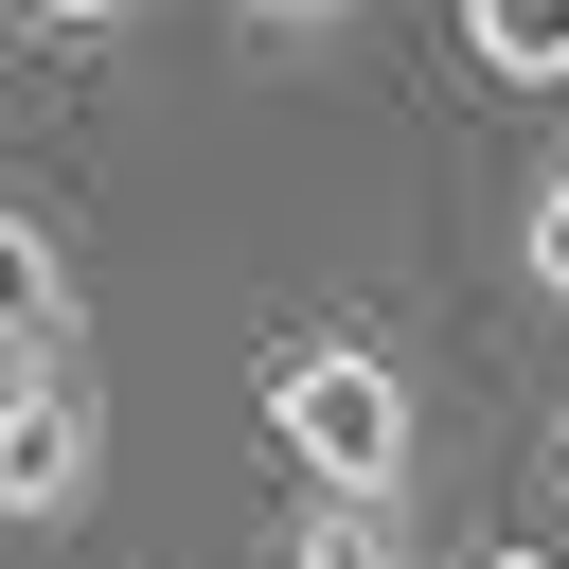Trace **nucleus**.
Wrapping results in <instances>:
<instances>
[{
  "instance_id": "1",
  "label": "nucleus",
  "mask_w": 569,
  "mask_h": 569,
  "mask_svg": "<svg viewBox=\"0 0 569 569\" xmlns=\"http://www.w3.org/2000/svg\"><path fill=\"white\" fill-rule=\"evenodd\" d=\"M267 445L320 480V516H409L427 480V409L373 338H267Z\"/></svg>"
},
{
  "instance_id": "2",
  "label": "nucleus",
  "mask_w": 569,
  "mask_h": 569,
  "mask_svg": "<svg viewBox=\"0 0 569 569\" xmlns=\"http://www.w3.org/2000/svg\"><path fill=\"white\" fill-rule=\"evenodd\" d=\"M89 480H107L89 373H71V356H18V373H0V533H71Z\"/></svg>"
},
{
  "instance_id": "3",
  "label": "nucleus",
  "mask_w": 569,
  "mask_h": 569,
  "mask_svg": "<svg viewBox=\"0 0 569 569\" xmlns=\"http://www.w3.org/2000/svg\"><path fill=\"white\" fill-rule=\"evenodd\" d=\"M18 356H71V249L0 196V373H18Z\"/></svg>"
},
{
  "instance_id": "4",
  "label": "nucleus",
  "mask_w": 569,
  "mask_h": 569,
  "mask_svg": "<svg viewBox=\"0 0 569 569\" xmlns=\"http://www.w3.org/2000/svg\"><path fill=\"white\" fill-rule=\"evenodd\" d=\"M462 53L498 89H569V0H462Z\"/></svg>"
},
{
  "instance_id": "5",
  "label": "nucleus",
  "mask_w": 569,
  "mask_h": 569,
  "mask_svg": "<svg viewBox=\"0 0 569 569\" xmlns=\"http://www.w3.org/2000/svg\"><path fill=\"white\" fill-rule=\"evenodd\" d=\"M516 267H533V284H551V302H569V160H551V178H533V196H516Z\"/></svg>"
},
{
  "instance_id": "6",
  "label": "nucleus",
  "mask_w": 569,
  "mask_h": 569,
  "mask_svg": "<svg viewBox=\"0 0 569 569\" xmlns=\"http://www.w3.org/2000/svg\"><path fill=\"white\" fill-rule=\"evenodd\" d=\"M284 569H373V516H320V533H302Z\"/></svg>"
},
{
  "instance_id": "7",
  "label": "nucleus",
  "mask_w": 569,
  "mask_h": 569,
  "mask_svg": "<svg viewBox=\"0 0 569 569\" xmlns=\"http://www.w3.org/2000/svg\"><path fill=\"white\" fill-rule=\"evenodd\" d=\"M249 18H284V36H320V18H356V0H249Z\"/></svg>"
},
{
  "instance_id": "8",
  "label": "nucleus",
  "mask_w": 569,
  "mask_h": 569,
  "mask_svg": "<svg viewBox=\"0 0 569 569\" xmlns=\"http://www.w3.org/2000/svg\"><path fill=\"white\" fill-rule=\"evenodd\" d=\"M18 18H124V0H18Z\"/></svg>"
},
{
  "instance_id": "9",
  "label": "nucleus",
  "mask_w": 569,
  "mask_h": 569,
  "mask_svg": "<svg viewBox=\"0 0 569 569\" xmlns=\"http://www.w3.org/2000/svg\"><path fill=\"white\" fill-rule=\"evenodd\" d=\"M480 569H551V551H480Z\"/></svg>"
},
{
  "instance_id": "10",
  "label": "nucleus",
  "mask_w": 569,
  "mask_h": 569,
  "mask_svg": "<svg viewBox=\"0 0 569 569\" xmlns=\"http://www.w3.org/2000/svg\"><path fill=\"white\" fill-rule=\"evenodd\" d=\"M0 18H18V0H0Z\"/></svg>"
}]
</instances>
